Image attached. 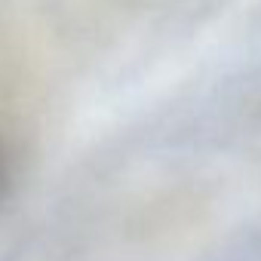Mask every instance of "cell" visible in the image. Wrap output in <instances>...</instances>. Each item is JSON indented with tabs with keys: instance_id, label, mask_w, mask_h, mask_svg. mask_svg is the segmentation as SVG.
<instances>
[{
	"instance_id": "6da1fadb",
	"label": "cell",
	"mask_w": 261,
	"mask_h": 261,
	"mask_svg": "<svg viewBox=\"0 0 261 261\" xmlns=\"http://www.w3.org/2000/svg\"><path fill=\"white\" fill-rule=\"evenodd\" d=\"M0 185H4V154H0Z\"/></svg>"
}]
</instances>
